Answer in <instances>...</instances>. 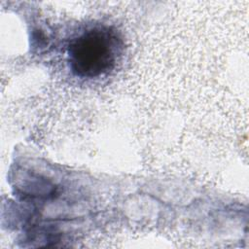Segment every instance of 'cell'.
<instances>
[{"label": "cell", "mask_w": 249, "mask_h": 249, "mask_svg": "<svg viewBox=\"0 0 249 249\" xmlns=\"http://www.w3.org/2000/svg\"><path fill=\"white\" fill-rule=\"evenodd\" d=\"M122 51L123 41L115 30L91 27L71 40L67 50L69 66L80 78H96L115 67Z\"/></svg>", "instance_id": "6da1fadb"}]
</instances>
